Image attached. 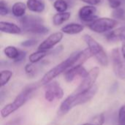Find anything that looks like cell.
Here are the masks:
<instances>
[{
	"label": "cell",
	"mask_w": 125,
	"mask_h": 125,
	"mask_svg": "<svg viewBox=\"0 0 125 125\" xmlns=\"http://www.w3.org/2000/svg\"><path fill=\"white\" fill-rule=\"evenodd\" d=\"M98 91L97 86L95 85L91 89L80 93V94H73L68 96L60 105L59 109L58 111L59 116H63L67 114L73 108L83 105L89 102L97 94Z\"/></svg>",
	"instance_id": "obj_1"
},
{
	"label": "cell",
	"mask_w": 125,
	"mask_h": 125,
	"mask_svg": "<svg viewBox=\"0 0 125 125\" xmlns=\"http://www.w3.org/2000/svg\"><path fill=\"white\" fill-rule=\"evenodd\" d=\"M37 85L35 84H31L26 86L22 91L15 97L12 102L6 105L1 110V116L4 119L10 116L12 113L18 111L23 105H25L27 101L30 99L31 94L37 90Z\"/></svg>",
	"instance_id": "obj_2"
},
{
	"label": "cell",
	"mask_w": 125,
	"mask_h": 125,
	"mask_svg": "<svg viewBox=\"0 0 125 125\" xmlns=\"http://www.w3.org/2000/svg\"><path fill=\"white\" fill-rule=\"evenodd\" d=\"M78 53V52L72 53L71 55L69 57H67L66 60H64L62 63H59L58 65H56V66L52 68L51 70H49L48 72H46L45 74V75L42 77V80H40V84L42 85H47L50 82L53 81L54 78H56V77L60 75L62 73L65 72L70 68L73 67L75 63V61H76Z\"/></svg>",
	"instance_id": "obj_3"
},
{
	"label": "cell",
	"mask_w": 125,
	"mask_h": 125,
	"mask_svg": "<svg viewBox=\"0 0 125 125\" xmlns=\"http://www.w3.org/2000/svg\"><path fill=\"white\" fill-rule=\"evenodd\" d=\"M83 39L88 45V48L90 49L93 56L97 59L98 63L103 66H108L109 64V58L101 44H100L89 35H84L83 36Z\"/></svg>",
	"instance_id": "obj_4"
},
{
	"label": "cell",
	"mask_w": 125,
	"mask_h": 125,
	"mask_svg": "<svg viewBox=\"0 0 125 125\" xmlns=\"http://www.w3.org/2000/svg\"><path fill=\"white\" fill-rule=\"evenodd\" d=\"M118 24V21L110 18H100L88 24V27L97 33H105L112 30Z\"/></svg>",
	"instance_id": "obj_5"
},
{
	"label": "cell",
	"mask_w": 125,
	"mask_h": 125,
	"mask_svg": "<svg viewBox=\"0 0 125 125\" xmlns=\"http://www.w3.org/2000/svg\"><path fill=\"white\" fill-rule=\"evenodd\" d=\"M100 68L97 66L94 67L91 70H89L88 74L83 78V81L75 89L73 94H80L93 88L95 85V83L100 74Z\"/></svg>",
	"instance_id": "obj_6"
},
{
	"label": "cell",
	"mask_w": 125,
	"mask_h": 125,
	"mask_svg": "<svg viewBox=\"0 0 125 125\" xmlns=\"http://www.w3.org/2000/svg\"><path fill=\"white\" fill-rule=\"evenodd\" d=\"M111 57L115 76L119 80H125V60L122 58L119 49L118 48L112 49Z\"/></svg>",
	"instance_id": "obj_7"
},
{
	"label": "cell",
	"mask_w": 125,
	"mask_h": 125,
	"mask_svg": "<svg viewBox=\"0 0 125 125\" xmlns=\"http://www.w3.org/2000/svg\"><path fill=\"white\" fill-rule=\"evenodd\" d=\"M45 88V99L49 102H54L56 99H61L64 97V91L58 83V82L53 80L44 85Z\"/></svg>",
	"instance_id": "obj_8"
},
{
	"label": "cell",
	"mask_w": 125,
	"mask_h": 125,
	"mask_svg": "<svg viewBox=\"0 0 125 125\" xmlns=\"http://www.w3.org/2000/svg\"><path fill=\"white\" fill-rule=\"evenodd\" d=\"M63 38L62 32H56L50 35L45 40H44L38 46V50L48 51L58 44Z\"/></svg>",
	"instance_id": "obj_9"
},
{
	"label": "cell",
	"mask_w": 125,
	"mask_h": 125,
	"mask_svg": "<svg viewBox=\"0 0 125 125\" xmlns=\"http://www.w3.org/2000/svg\"><path fill=\"white\" fill-rule=\"evenodd\" d=\"M3 52L4 55L11 60H13L15 63H21L22 62L26 55V52L21 49H18L14 46H6Z\"/></svg>",
	"instance_id": "obj_10"
},
{
	"label": "cell",
	"mask_w": 125,
	"mask_h": 125,
	"mask_svg": "<svg viewBox=\"0 0 125 125\" xmlns=\"http://www.w3.org/2000/svg\"><path fill=\"white\" fill-rule=\"evenodd\" d=\"M96 12H97V8L94 6L86 5L81 7L78 12V15L82 21L89 24L97 19V16L96 15Z\"/></svg>",
	"instance_id": "obj_11"
},
{
	"label": "cell",
	"mask_w": 125,
	"mask_h": 125,
	"mask_svg": "<svg viewBox=\"0 0 125 125\" xmlns=\"http://www.w3.org/2000/svg\"><path fill=\"white\" fill-rule=\"evenodd\" d=\"M88 72L89 71H87V70L83 66H73L64 72V80L67 82L71 83L75 80L76 77H81L82 78H84L88 74Z\"/></svg>",
	"instance_id": "obj_12"
},
{
	"label": "cell",
	"mask_w": 125,
	"mask_h": 125,
	"mask_svg": "<svg viewBox=\"0 0 125 125\" xmlns=\"http://www.w3.org/2000/svg\"><path fill=\"white\" fill-rule=\"evenodd\" d=\"M105 38L107 41L111 42H116L119 41H125V27H119L106 34Z\"/></svg>",
	"instance_id": "obj_13"
},
{
	"label": "cell",
	"mask_w": 125,
	"mask_h": 125,
	"mask_svg": "<svg viewBox=\"0 0 125 125\" xmlns=\"http://www.w3.org/2000/svg\"><path fill=\"white\" fill-rule=\"evenodd\" d=\"M0 31L1 32H4L7 34L18 35L21 33L22 29H21V27H19L18 25L13 23L1 21L0 22Z\"/></svg>",
	"instance_id": "obj_14"
},
{
	"label": "cell",
	"mask_w": 125,
	"mask_h": 125,
	"mask_svg": "<svg viewBox=\"0 0 125 125\" xmlns=\"http://www.w3.org/2000/svg\"><path fill=\"white\" fill-rule=\"evenodd\" d=\"M23 30L25 32L32 33L35 35H45L49 32L48 28L45 27L42 24H33L25 28H23Z\"/></svg>",
	"instance_id": "obj_15"
},
{
	"label": "cell",
	"mask_w": 125,
	"mask_h": 125,
	"mask_svg": "<svg viewBox=\"0 0 125 125\" xmlns=\"http://www.w3.org/2000/svg\"><path fill=\"white\" fill-rule=\"evenodd\" d=\"M83 25L76 23H71L64 26L62 28V32L67 35H76L83 32Z\"/></svg>",
	"instance_id": "obj_16"
},
{
	"label": "cell",
	"mask_w": 125,
	"mask_h": 125,
	"mask_svg": "<svg viewBox=\"0 0 125 125\" xmlns=\"http://www.w3.org/2000/svg\"><path fill=\"white\" fill-rule=\"evenodd\" d=\"M21 24L23 28H25L26 27L36 24H42L43 20L42 18L36 15H26L21 18Z\"/></svg>",
	"instance_id": "obj_17"
},
{
	"label": "cell",
	"mask_w": 125,
	"mask_h": 125,
	"mask_svg": "<svg viewBox=\"0 0 125 125\" xmlns=\"http://www.w3.org/2000/svg\"><path fill=\"white\" fill-rule=\"evenodd\" d=\"M27 8L34 13H42L45 8V3L40 0H27Z\"/></svg>",
	"instance_id": "obj_18"
},
{
	"label": "cell",
	"mask_w": 125,
	"mask_h": 125,
	"mask_svg": "<svg viewBox=\"0 0 125 125\" xmlns=\"http://www.w3.org/2000/svg\"><path fill=\"white\" fill-rule=\"evenodd\" d=\"M93 57L92 53L91 52L90 49L89 48H86L83 49V51H80L78 53V56L76 58L75 63L74 66H83V64L88 60L89 58Z\"/></svg>",
	"instance_id": "obj_19"
},
{
	"label": "cell",
	"mask_w": 125,
	"mask_h": 125,
	"mask_svg": "<svg viewBox=\"0 0 125 125\" xmlns=\"http://www.w3.org/2000/svg\"><path fill=\"white\" fill-rule=\"evenodd\" d=\"M27 6L22 1H17L12 7V13L14 16L22 18L24 16Z\"/></svg>",
	"instance_id": "obj_20"
},
{
	"label": "cell",
	"mask_w": 125,
	"mask_h": 125,
	"mask_svg": "<svg viewBox=\"0 0 125 125\" xmlns=\"http://www.w3.org/2000/svg\"><path fill=\"white\" fill-rule=\"evenodd\" d=\"M71 16V13L70 12L64 13H57L53 17V23L55 26H59L68 21Z\"/></svg>",
	"instance_id": "obj_21"
},
{
	"label": "cell",
	"mask_w": 125,
	"mask_h": 125,
	"mask_svg": "<svg viewBox=\"0 0 125 125\" xmlns=\"http://www.w3.org/2000/svg\"><path fill=\"white\" fill-rule=\"evenodd\" d=\"M49 54L48 51H41L38 50L35 52L31 53L29 57V60L31 63H36L42 60L44 57H45Z\"/></svg>",
	"instance_id": "obj_22"
},
{
	"label": "cell",
	"mask_w": 125,
	"mask_h": 125,
	"mask_svg": "<svg viewBox=\"0 0 125 125\" xmlns=\"http://www.w3.org/2000/svg\"><path fill=\"white\" fill-rule=\"evenodd\" d=\"M12 75H13V73L10 70L5 69V70L1 71V73H0V86H1V88L4 87L9 83V81L12 78Z\"/></svg>",
	"instance_id": "obj_23"
},
{
	"label": "cell",
	"mask_w": 125,
	"mask_h": 125,
	"mask_svg": "<svg viewBox=\"0 0 125 125\" xmlns=\"http://www.w3.org/2000/svg\"><path fill=\"white\" fill-rule=\"evenodd\" d=\"M53 7L58 13H64L68 8V3L66 0H56L53 2Z\"/></svg>",
	"instance_id": "obj_24"
},
{
	"label": "cell",
	"mask_w": 125,
	"mask_h": 125,
	"mask_svg": "<svg viewBox=\"0 0 125 125\" xmlns=\"http://www.w3.org/2000/svg\"><path fill=\"white\" fill-rule=\"evenodd\" d=\"M105 122V117L104 113H99L95 115L90 121L89 123L93 125H103Z\"/></svg>",
	"instance_id": "obj_25"
},
{
	"label": "cell",
	"mask_w": 125,
	"mask_h": 125,
	"mask_svg": "<svg viewBox=\"0 0 125 125\" xmlns=\"http://www.w3.org/2000/svg\"><path fill=\"white\" fill-rule=\"evenodd\" d=\"M112 16L116 19L123 20L125 18V10L123 8H117L114 9L112 12Z\"/></svg>",
	"instance_id": "obj_26"
},
{
	"label": "cell",
	"mask_w": 125,
	"mask_h": 125,
	"mask_svg": "<svg viewBox=\"0 0 125 125\" xmlns=\"http://www.w3.org/2000/svg\"><path fill=\"white\" fill-rule=\"evenodd\" d=\"M118 123L119 125H125V105H122L119 111Z\"/></svg>",
	"instance_id": "obj_27"
},
{
	"label": "cell",
	"mask_w": 125,
	"mask_h": 125,
	"mask_svg": "<svg viewBox=\"0 0 125 125\" xmlns=\"http://www.w3.org/2000/svg\"><path fill=\"white\" fill-rule=\"evenodd\" d=\"M24 69H25L26 74L29 77H32L35 74V69H34V67L33 66L32 63L26 65Z\"/></svg>",
	"instance_id": "obj_28"
},
{
	"label": "cell",
	"mask_w": 125,
	"mask_h": 125,
	"mask_svg": "<svg viewBox=\"0 0 125 125\" xmlns=\"http://www.w3.org/2000/svg\"><path fill=\"white\" fill-rule=\"evenodd\" d=\"M9 13V8L7 5V4L3 1H0V15L1 16H4L7 15Z\"/></svg>",
	"instance_id": "obj_29"
},
{
	"label": "cell",
	"mask_w": 125,
	"mask_h": 125,
	"mask_svg": "<svg viewBox=\"0 0 125 125\" xmlns=\"http://www.w3.org/2000/svg\"><path fill=\"white\" fill-rule=\"evenodd\" d=\"M110 7L113 9L119 8L125 1V0H108Z\"/></svg>",
	"instance_id": "obj_30"
},
{
	"label": "cell",
	"mask_w": 125,
	"mask_h": 125,
	"mask_svg": "<svg viewBox=\"0 0 125 125\" xmlns=\"http://www.w3.org/2000/svg\"><path fill=\"white\" fill-rule=\"evenodd\" d=\"M37 43V41L35 39H28L24 41H23L21 45L23 47H31L35 46Z\"/></svg>",
	"instance_id": "obj_31"
},
{
	"label": "cell",
	"mask_w": 125,
	"mask_h": 125,
	"mask_svg": "<svg viewBox=\"0 0 125 125\" xmlns=\"http://www.w3.org/2000/svg\"><path fill=\"white\" fill-rule=\"evenodd\" d=\"M22 118L21 117H18V118H14L12 119H10L7 121L6 123H4V125H21L22 124Z\"/></svg>",
	"instance_id": "obj_32"
},
{
	"label": "cell",
	"mask_w": 125,
	"mask_h": 125,
	"mask_svg": "<svg viewBox=\"0 0 125 125\" xmlns=\"http://www.w3.org/2000/svg\"><path fill=\"white\" fill-rule=\"evenodd\" d=\"M82 1L89 4L92 6H94V5H97L100 4L102 1V0H81Z\"/></svg>",
	"instance_id": "obj_33"
},
{
	"label": "cell",
	"mask_w": 125,
	"mask_h": 125,
	"mask_svg": "<svg viewBox=\"0 0 125 125\" xmlns=\"http://www.w3.org/2000/svg\"><path fill=\"white\" fill-rule=\"evenodd\" d=\"M122 55L123 56V59L125 60V41H123L122 45Z\"/></svg>",
	"instance_id": "obj_34"
},
{
	"label": "cell",
	"mask_w": 125,
	"mask_h": 125,
	"mask_svg": "<svg viewBox=\"0 0 125 125\" xmlns=\"http://www.w3.org/2000/svg\"><path fill=\"white\" fill-rule=\"evenodd\" d=\"M92 125L91 123H86V124H83V125Z\"/></svg>",
	"instance_id": "obj_35"
}]
</instances>
